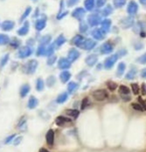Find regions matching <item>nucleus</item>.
Listing matches in <instances>:
<instances>
[{
    "label": "nucleus",
    "instance_id": "nucleus-1",
    "mask_svg": "<svg viewBox=\"0 0 146 152\" xmlns=\"http://www.w3.org/2000/svg\"><path fill=\"white\" fill-rule=\"evenodd\" d=\"M38 65H39V62L35 59L30 60L23 66V71L26 74H29V75L33 74L38 68Z\"/></svg>",
    "mask_w": 146,
    "mask_h": 152
},
{
    "label": "nucleus",
    "instance_id": "nucleus-2",
    "mask_svg": "<svg viewBox=\"0 0 146 152\" xmlns=\"http://www.w3.org/2000/svg\"><path fill=\"white\" fill-rule=\"evenodd\" d=\"M92 97L97 100V101H103L108 99L109 94L107 92V91L103 90V89H100V90H95L92 92Z\"/></svg>",
    "mask_w": 146,
    "mask_h": 152
},
{
    "label": "nucleus",
    "instance_id": "nucleus-3",
    "mask_svg": "<svg viewBox=\"0 0 146 152\" xmlns=\"http://www.w3.org/2000/svg\"><path fill=\"white\" fill-rule=\"evenodd\" d=\"M32 54V49L30 46H24V47H20L18 51V57L25 59L28 56H30Z\"/></svg>",
    "mask_w": 146,
    "mask_h": 152
},
{
    "label": "nucleus",
    "instance_id": "nucleus-4",
    "mask_svg": "<svg viewBox=\"0 0 146 152\" xmlns=\"http://www.w3.org/2000/svg\"><path fill=\"white\" fill-rule=\"evenodd\" d=\"M88 23L91 27H95L98 26L99 24L101 23V18L98 13H93L90 14L88 17Z\"/></svg>",
    "mask_w": 146,
    "mask_h": 152
},
{
    "label": "nucleus",
    "instance_id": "nucleus-5",
    "mask_svg": "<svg viewBox=\"0 0 146 152\" xmlns=\"http://www.w3.org/2000/svg\"><path fill=\"white\" fill-rule=\"evenodd\" d=\"M117 59H118L117 55H112L110 57H108L105 61H104V64H103L104 65V68H105L106 70L111 69L114 66V65H115V63L116 62Z\"/></svg>",
    "mask_w": 146,
    "mask_h": 152
},
{
    "label": "nucleus",
    "instance_id": "nucleus-6",
    "mask_svg": "<svg viewBox=\"0 0 146 152\" xmlns=\"http://www.w3.org/2000/svg\"><path fill=\"white\" fill-rule=\"evenodd\" d=\"M96 46V41H95L92 39H85L83 43L80 45V49H85V50H91Z\"/></svg>",
    "mask_w": 146,
    "mask_h": 152
},
{
    "label": "nucleus",
    "instance_id": "nucleus-7",
    "mask_svg": "<svg viewBox=\"0 0 146 152\" xmlns=\"http://www.w3.org/2000/svg\"><path fill=\"white\" fill-rule=\"evenodd\" d=\"M71 67V62H69V60L68 58H64L61 57L59 58V60L58 61V68L59 70H68Z\"/></svg>",
    "mask_w": 146,
    "mask_h": 152
},
{
    "label": "nucleus",
    "instance_id": "nucleus-8",
    "mask_svg": "<svg viewBox=\"0 0 146 152\" xmlns=\"http://www.w3.org/2000/svg\"><path fill=\"white\" fill-rule=\"evenodd\" d=\"M47 26V17L43 15L42 18H40L36 20L35 22V29L37 31H42Z\"/></svg>",
    "mask_w": 146,
    "mask_h": 152
},
{
    "label": "nucleus",
    "instance_id": "nucleus-9",
    "mask_svg": "<svg viewBox=\"0 0 146 152\" xmlns=\"http://www.w3.org/2000/svg\"><path fill=\"white\" fill-rule=\"evenodd\" d=\"M85 13H86V10H84V9L81 8V7H78V8H76V9H74V10L73 11L72 16H73L74 18H76V19L81 21L82 18H83V17L85 16Z\"/></svg>",
    "mask_w": 146,
    "mask_h": 152
},
{
    "label": "nucleus",
    "instance_id": "nucleus-10",
    "mask_svg": "<svg viewBox=\"0 0 146 152\" xmlns=\"http://www.w3.org/2000/svg\"><path fill=\"white\" fill-rule=\"evenodd\" d=\"M113 49H114V46L111 44L110 42H109V41H107V42H105V43H103V44L101 46V49H100L101 53L103 54V55H106V54L111 53V52L113 51Z\"/></svg>",
    "mask_w": 146,
    "mask_h": 152
},
{
    "label": "nucleus",
    "instance_id": "nucleus-11",
    "mask_svg": "<svg viewBox=\"0 0 146 152\" xmlns=\"http://www.w3.org/2000/svg\"><path fill=\"white\" fill-rule=\"evenodd\" d=\"M80 54L76 49H71L68 53V59L70 62H74L80 57Z\"/></svg>",
    "mask_w": 146,
    "mask_h": 152
},
{
    "label": "nucleus",
    "instance_id": "nucleus-12",
    "mask_svg": "<svg viewBox=\"0 0 146 152\" xmlns=\"http://www.w3.org/2000/svg\"><path fill=\"white\" fill-rule=\"evenodd\" d=\"M29 28H30V23L28 22V21H25V23L23 24V26L17 31V34L19 36H25L28 34Z\"/></svg>",
    "mask_w": 146,
    "mask_h": 152
},
{
    "label": "nucleus",
    "instance_id": "nucleus-13",
    "mask_svg": "<svg viewBox=\"0 0 146 152\" xmlns=\"http://www.w3.org/2000/svg\"><path fill=\"white\" fill-rule=\"evenodd\" d=\"M14 26H15V23L11 20H5L4 22L1 24V28L3 31H5V32H9L11 30H12L14 28Z\"/></svg>",
    "mask_w": 146,
    "mask_h": 152
},
{
    "label": "nucleus",
    "instance_id": "nucleus-14",
    "mask_svg": "<svg viewBox=\"0 0 146 152\" xmlns=\"http://www.w3.org/2000/svg\"><path fill=\"white\" fill-rule=\"evenodd\" d=\"M105 35H106V34L104 33L101 28H95L92 31L93 38H95V40H101L104 39Z\"/></svg>",
    "mask_w": 146,
    "mask_h": 152
},
{
    "label": "nucleus",
    "instance_id": "nucleus-15",
    "mask_svg": "<svg viewBox=\"0 0 146 152\" xmlns=\"http://www.w3.org/2000/svg\"><path fill=\"white\" fill-rule=\"evenodd\" d=\"M134 24V18L132 17H127L122 19L121 21V25L123 28H129L132 27Z\"/></svg>",
    "mask_w": 146,
    "mask_h": 152
},
{
    "label": "nucleus",
    "instance_id": "nucleus-16",
    "mask_svg": "<svg viewBox=\"0 0 146 152\" xmlns=\"http://www.w3.org/2000/svg\"><path fill=\"white\" fill-rule=\"evenodd\" d=\"M137 10H138V5L135 2V1H130L128 5V7H127V12L130 15H135L137 12Z\"/></svg>",
    "mask_w": 146,
    "mask_h": 152
},
{
    "label": "nucleus",
    "instance_id": "nucleus-17",
    "mask_svg": "<svg viewBox=\"0 0 146 152\" xmlns=\"http://www.w3.org/2000/svg\"><path fill=\"white\" fill-rule=\"evenodd\" d=\"M98 61V56L96 55H89L86 57L85 59V62L88 66L89 67H93L94 65H95V63Z\"/></svg>",
    "mask_w": 146,
    "mask_h": 152
},
{
    "label": "nucleus",
    "instance_id": "nucleus-18",
    "mask_svg": "<svg viewBox=\"0 0 146 152\" xmlns=\"http://www.w3.org/2000/svg\"><path fill=\"white\" fill-rule=\"evenodd\" d=\"M85 40V39H84V37H83L82 35H75L73 39H72V40H71V43L73 45H74V46H76V47H80V45L83 43V41Z\"/></svg>",
    "mask_w": 146,
    "mask_h": 152
},
{
    "label": "nucleus",
    "instance_id": "nucleus-19",
    "mask_svg": "<svg viewBox=\"0 0 146 152\" xmlns=\"http://www.w3.org/2000/svg\"><path fill=\"white\" fill-rule=\"evenodd\" d=\"M101 29L105 33V34H107L109 31H110V27H111V20L110 19H109V18H105L103 21H101Z\"/></svg>",
    "mask_w": 146,
    "mask_h": 152
},
{
    "label": "nucleus",
    "instance_id": "nucleus-20",
    "mask_svg": "<svg viewBox=\"0 0 146 152\" xmlns=\"http://www.w3.org/2000/svg\"><path fill=\"white\" fill-rule=\"evenodd\" d=\"M71 77V73L68 71H63L60 74H59V79L61 81V83L66 84L69 81Z\"/></svg>",
    "mask_w": 146,
    "mask_h": 152
},
{
    "label": "nucleus",
    "instance_id": "nucleus-21",
    "mask_svg": "<svg viewBox=\"0 0 146 152\" xmlns=\"http://www.w3.org/2000/svg\"><path fill=\"white\" fill-rule=\"evenodd\" d=\"M66 41H67V39L65 38V36H64L63 34H59V35L57 37V39L55 40V41H54V43H53V45H54V47H56V48H59V47H61L62 45H63Z\"/></svg>",
    "mask_w": 146,
    "mask_h": 152
},
{
    "label": "nucleus",
    "instance_id": "nucleus-22",
    "mask_svg": "<svg viewBox=\"0 0 146 152\" xmlns=\"http://www.w3.org/2000/svg\"><path fill=\"white\" fill-rule=\"evenodd\" d=\"M46 140L48 145L52 146L54 142V132L53 129H49L47 135H46Z\"/></svg>",
    "mask_w": 146,
    "mask_h": 152
},
{
    "label": "nucleus",
    "instance_id": "nucleus-23",
    "mask_svg": "<svg viewBox=\"0 0 146 152\" xmlns=\"http://www.w3.org/2000/svg\"><path fill=\"white\" fill-rule=\"evenodd\" d=\"M31 90V87L28 84H25L21 86V88H20V92H19V94H20V97L21 98H25L30 92Z\"/></svg>",
    "mask_w": 146,
    "mask_h": 152
},
{
    "label": "nucleus",
    "instance_id": "nucleus-24",
    "mask_svg": "<svg viewBox=\"0 0 146 152\" xmlns=\"http://www.w3.org/2000/svg\"><path fill=\"white\" fill-rule=\"evenodd\" d=\"M39 105V100L37 98L33 97V96H31L29 100H28V104H27V106L29 109H34L36 108Z\"/></svg>",
    "mask_w": 146,
    "mask_h": 152
},
{
    "label": "nucleus",
    "instance_id": "nucleus-25",
    "mask_svg": "<svg viewBox=\"0 0 146 152\" xmlns=\"http://www.w3.org/2000/svg\"><path fill=\"white\" fill-rule=\"evenodd\" d=\"M68 98V92H64L60 93L59 95H58V97H57V99H56V102H57L58 104H63V103H65V102L67 101Z\"/></svg>",
    "mask_w": 146,
    "mask_h": 152
},
{
    "label": "nucleus",
    "instance_id": "nucleus-26",
    "mask_svg": "<svg viewBox=\"0 0 146 152\" xmlns=\"http://www.w3.org/2000/svg\"><path fill=\"white\" fill-rule=\"evenodd\" d=\"M67 122H71V120L68 119V118L63 117V116H58L55 120V123L58 126H63Z\"/></svg>",
    "mask_w": 146,
    "mask_h": 152
},
{
    "label": "nucleus",
    "instance_id": "nucleus-27",
    "mask_svg": "<svg viewBox=\"0 0 146 152\" xmlns=\"http://www.w3.org/2000/svg\"><path fill=\"white\" fill-rule=\"evenodd\" d=\"M52 40V36L47 34V35H44L42 38L40 39V44L39 45H43V46H47L50 45Z\"/></svg>",
    "mask_w": 146,
    "mask_h": 152
},
{
    "label": "nucleus",
    "instance_id": "nucleus-28",
    "mask_svg": "<svg viewBox=\"0 0 146 152\" xmlns=\"http://www.w3.org/2000/svg\"><path fill=\"white\" fill-rule=\"evenodd\" d=\"M79 87V84L75 82H70L68 83V93L70 94H73Z\"/></svg>",
    "mask_w": 146,
    "mask_h": 152
},
{
    "label": "nucleus",
    "instance_id": "nucleus-29",
    "mask_svg": "<svg viewBox=\"0 0 146 152\" xmlns=\"http://www.w3.org/2000/svg\"><path fill=\"white\" fill-rule=\"evenodd\" d=\"M10 41H11V39L7 34H0V46L6 45L8 43H10Z\"/></svg>",
    "mask_w": 146,
    "mask_h": 152
},
{
    "label": "nucleus",
    "instance_id": "nucleus-30",
    "mask_svg": "<svg viewBox=\"0 0 146 152\" xmlns=\"http://www.w3.org/2000/svg\"><path fill=\"white\" fill-rule=\"evenodd\" d=\"M45 88V83L42 78H38L36 81V90L38 92H42Z\"/></svg>",
    "mask_w": 146,
    "mask_h": 152
},
{
    "label": "nucleus",
    "instance_id": "nucleus-31",
    "mask_svg": "<svg viewBox=\"0 0 146 152\" xmlns=\"http://www.w3.org/2000/svg\"><path fill=\"white\" fill-rule=\"evenodd\" d=\"M95 0H85L84 6L87 11H92L95 7Z\"/></svg>",
    "mask_w": 146,
    "mask_h": 152
},
{
    "label": "nucleus",
    "instance_id": "nucleus-32",
    "mask_svg": "<svg viewBox=\"0 0 146 152\" xmlns=\"http://www.w3.org/2000/svg\"><path fill=\"white\" fill-rule=\"evenodd\" d=\"M125 70H126V66H125V64L123 62H120L118 64V66H117V71H116V75L118 77H121L123 75Z\"/></svg>",
    "mask_w": 146,
    "mask_h": 152
},
{
    "label": "nucleus",
    "instance_id": "nucleus-33",
    "mask_svg": "<svg viewBox=\"0 0 146 152\" xmlns=\"http://www.w3.org/2000/svg\"><path fill=\"white\" fill-rule=\"evenodd\" d=\"M66 114L68 115V116L73 117L74 119H76L79 116L80 112L76 109H68V110H66Z\"/></svg>",
    "mask_w": 146,
    "mask_h": 152
},
{
    "label": "nucleus",
    "instance_id": "nucleus-34",
    "mask_svg": "<svg viewBox=\"0 0 146 152\" xmlns=\"http://www.w3.org/2000/svg\"><path fill=\"white\" fill-rule=\"evenodd\" d=\"M9 54H6L0 58V68H4L9 61Z\"/></svg>",
    "mask_w": 146,
    "mask_h": 152
},
{
    "label": "nucleus",
    "instance_id": "nucleus-35",
    "mask_svg": "<svg viewBox=\"0 0 146 152\" xmlns=\"http://www.w3.org/2000/svg\"><path fill=\"white\" fill-rule=\"evenodd\" d=\"M113 12V9H112V6L110 5H108L107 6H105V8H104L102 10V16L104 17H107L109 15H110L111 13Z\"/></svg>",
    "mask_w": 146,
    "mask_h": 152
},
{
    "label": "nucleus",
    "instance_id": "nucleus-36",
    "mask_svg": "<svg viewBox=\"0 0 146 152\" xmlns=\"http://www.w3.org/2000/svg\"><path fill=\"white\" fill-rule=\"evenodd\" d=\"M31 12H32V7H31V6H28V7L25 10V12H24V13L22 14L21 18H20V20H19L20 22H23V21L30 15Z\"/></svg>",
    "mask_w": 146,
    "mask_h": 152
},
{
    "label": "nucleus",
    "instance_id": "nucleus-37",
    "mask_svg": "<svg viewBox=\"0 0 146 152\" xmlns=\"http://www.w3.org/2000/svg\"><path fill=\"white\" fill-rule=\"evenodd\" d=\"M46 46H43V45H39V48L37 49V51H36V54L38 56H41V55H46Z\"/></svg>",
    "mask_w": 146,
    "mask_h": 152
},
{
    "label": "nucleus",
    "instance_id": "nucleus-38",
    "mask_svg": "<svg viewBox=\"0 0 146 152\" xmlns=\"http://www.w3.org/2000/svg\"><path fill=\"white\" fill-rule=\"evenodd\" d=\"M54 50H55V47H54V45L53 44H50L47 48V49H46V56H51V55H53V53H54Z\"/></svg>",
    "mask_w": 146,
    "mask_h": 152
},
{
    "label": "nucleus",
    "instance_id": "nucleus-39",
    "mask_svg": "<svg viewBox=\"0 0 146 152\" xmlns=\"http://www.w3.org/2000/svg\"><path fill=\"white\" fill-rule=\"evenodd\" d=\"M136 75H137V70H136V69H131V70L126 74V76H125V78L128 79V80H131V79L135 78Z\"/></svg>",
    "mask_w": 146,
    "mask_h": 152
},
{
    "label": "nucleus",
    "instance_id": "nucleus-40",
    "mask_svg": "<svg viewBox=\"0 0 146 152\" xmlns=\"http://www.w3.org/2000/svg\"><path fill=\"white\" fill-rule=\"evenodd\" d=\"M119 92L122 95H128L130 93V89L127 87V86H125V85H120L119 86Z\"/></svg>",
    "mask_w": 146,
    "mask_h": 152
},
{
    "label": "nucleus",
    "instance_id": "nucleus-41",
    "mask_svg": "<svg viewBox=\"0 0 146 152\" xmlns=\"http://www.w3.org/2000/svg\"><path fill=\"white\" fill-rule=\"evenodd\" d=\"M113 4L116 8H121L126 4V0H113Z\"/></svg>",
    "mask_w": 146,
    "mask_h": 152
},
{
    "label": "nucleus",
    "instance_id": "nucleus-42",
    "mask_svg": "<svg viewBox=\"0 0 146 152\" xmlns=\"http://www.w3.org/2000/svg\"><path fill=\"white\" fill-rule=\"evenodd\" d=\"M88 28H89V27H88V25L85 23V22H83V21H80V27H79V30H80V33H86L87 31H88Z\"/></svg>",
    "mask_w": 146,
    "mask_h": 152
},
{
    "label": "nucleus",
    "instance_id": "nucleus-43",
    "mask_svg": "<svg viewBox=\"0 0 146 152\" xmlns=\"http://www.w3.org/2000/svg\"><path fill=\"white\" fill-rule=\"evenodd\" d=\"M10 45H11L12 48H14V49H18V48H19V46H20V40H18V39H16V38H14L12 40L10 41Z\"/></svg>",
    "mask_w": 146,
    "mask_h": 152
},
{
    "label": "nucleus",
    "instance_id": "nucleus-44",
    "mask_svg": "<svg viewBox=\"0 0 146 152\" xmlns=\"http://www.w3.org/2000/svg\"><path fill=\"white\" fill-rule=\"evenodd\" d=\"M56 83V79L53 76H50L47 79V84L48 87H52V86L54 85V84Z\"/></svg>",
    "mask_w": 146,
    "mask_h": 152
},
{
    "label": "nucleus",
    "instance_id": "nucleus-45",
    "mask_svg": "<svg viewBox=\"0 0 146 152\" xmlns=\"http://www.w3.org/2000/svg\"><path fill=\"white\" fill-rule=\"evenodd\" d=\"M107 87H108V89H109L110 91L113 92V91H115V90L117 88V84H116L115 82L110 81V82L107 83Z\"/></svg>",
    "mask_w": 146,
    "mask_h": 152
},
{
    "label": "nucleus",
    "instance_id": "nucleus-46",
    "mask_svg": "<svg viewBox=\"0 0 146 152\" xmlns=\"http://www.w3.org/2000/svg\"><path fill=\"white\" fill-rule=\"evenodd\" d=\"M89 105V98L86 97V98L83 99V100H82V102H81L80 109H81V110H84Z\"/></svg>",
    "mask_w": 146,
    "mask_h": 152
},
{
    "label": "nucleus",
    "instance_id": "nucleus-47",
    "mask_svg": "<svg viewBox=\"0 0 146 152\" xmlns=\"http://www.w3.org/2000/svg\"><path fill=\"white\" fill-rule=\"evenodd\" d=\"M56 60H57V57H56V55H51V56H49L48 57V59H47V65H53L55 62H56Z\"/></svg>",
    "mask_w": 146,
    "mask_h": 152
},
{
    "label": "nucleus",
    "instance_id": "nucleus-48",
    "mask_svg": "<svg viewBox=\"0 0 146 152\" xmlns=\"http://www.w3.org/2000/svg\"><path fill=\"white\" fill-rule=\"evenodd\" d=\"M131 90L133 92V93L135 95H137L139 93V86L137 84L134 83V84H131Z\"/></svg>",
    "mask_w": 146,
    "mask_h": 152
},
{
    "label": "nucleus",
    "instance_id": "nucleus-49",
    "mask_svg": "<svg viewBox=\"0 0 146 152\" xmlns=\"http://www.w3.org/2000/svg\"><path fill=\"white\" fill-rule=\"evenodd\" d=\"M131 107L133 108V109L137 110V111H140V112H143V111H144L143 108V106H142L140 104H137V103H133V104L131 105Z\"/></svg>",
    "mask_w": 146,
    "mask_h": 152
},
{
    "label": "nucleus",
    "instance_id": "nucleus-50",
    "mask_svg": "<svg viewBox=\"0 0 146 152\" xmlns=\"http://www.w3.org/2000/svg\"><path fill=\"white\" fill-rule=\"evenodd\" d=\"M137 62L138 63H141V64H146V53L142 55L140 57H138L137 59Z\"/></svg>",
    "mask_w": 146,
    "mask_h": 152
},
{
    "label": "nucleus",
    "instance_id": "nucleus-51",
    "mask_svg": "<svg viewBox=\"0 0 146 152\" xmlns=\"http://www.w3.org/2000/svg\"><path fill=\"white\" fill-rule=\"evenodd\" d=\"M80 0H68V7H72L74 5H75Z\"/></svg>",
    "mask_w": 146,
    "mask_h": 152
},
{
    "label": "nucleus",
    "instance_id": "nucleus-52",
    "mask_svg": "<svg viewBox=\"0 0 146 152\" xmlns=\"http://www.w3.org/2000/svg\"><path fill=\"white\" fill-rule=\"evenodd\" d=\"M106 3V0H96V6L98 8L102 7Z\"/></svg>",
    "mask_w": 146,
    "mask_h": 152
},
{
    "label": "nucleus",
    "instance_id": "nucleus-53",
    "mask_svg": "<svg viewBox=\"0 0 146 152\" xmlns=\"http://www.w3.org/2000/svg\"><path fill=\"white\" fill-rule=\"evenodd\" d=\"M26 120L25 119V117H23L21 120L19 121V123L18 124V127H21L22 128V127H24L25 125H26Z\"/></svg>",
    "mask_w": 146,
    "mask_h": 152
},
{
    "label": "nucleus",
    "instance_id": "nucleus-54",
    "mask_svg": "<svg viewBox=\"0 0 146 152\" xmlns=\"http://www.w3.org/2000/svg\"><path fill=\"white\" fill-rule=\"evenodd\" d=\"M15 136H16V135L14 134V135H11V136H8L6 139H5V144H7V143H9V142H11L14 138H15Z\"/></svg>",
    "mask_w": 146,
    "mask_h": 152
},
{
    "label": "nucleus",
    "instance_id": "nucleus-55",
    "mask_svg": "<svg viewBox=\"0 0 146 152\" xmlns=\"http://www.w3.org/2000/svg\"><path fill=\"white\" fill-rule=\"evenodd\" d=\"M138 101H139V103H140V105L143 106V110H146V103H145V101H143V99L141 98V97H138Z\"/></svg>",
    "mask_w": 146,
    "mask_h": 152
},
{
    "label": "nucleus",
    "instance_id": "nucleus-56",
    "mask_svg": "<svg viewBox=\"0 0 146 152\" xmlns=\"http://www.w3.org/2000/svg\"><path fill=\"white\" fill-rule=\"evenodd\" d=\"M22 139H23V137L22 136H18V137H17L16 139L14 138V142H13V144L14 145H18L19 143H20V142H21L22 141Z\"/></svg>",
    "mask_w": 146,
    "mask_h": 152
},
{
    "label": "nucleus",
    "instance_id": "nucleus-57",
    "mask_svg": "<svg viewBox=\"0 0 146 152\" xmlns=\"http://www.w3.org/2000/svg\"><path fill=\"white\" fill-rule=\"evenodd\" d=\"M141 92H142V94L143 96L146 95V85H145V84H142V86H141Z\"/></svg>",
    "mask_w": 146,
    "mask_h": 152
},
{
    "label": "nucleus",
    "instance_id": "nucleus-58",
    "mask_svg": "<svg viewBox=\"0 0 146 152\" xmlns=\"http://www.w3.org/2000/svg\"><path fill=\"white\" fill-rule=\"evenodd\" d=\"M68 12H63V13H62V12H60V13H59V14H58V16H57V18H58V19H61L62 18H64L66 15H68Z\"/></svg>",
    "mask_w": 146,
    "mask_h": 152
},
{
    "label": "nucleus",
    "instance_id": "nucleus-59",
    "mask_svg": "<svg viewBox=\"0 0 146 152\" xmlns=\"http://www.w3.org/2000/svg\"><path fill=\"white\" fill-rule=\"evenodd\" d=\"M122 99L124 100V101H130V96H128V97H126V95H124V96H122Z\"/></svg>",
    "mask_w": 146,
    "mask_h": 152
},
{
    "label": "nucleus",
    "instance_id": "nucleus-60",
    "mask_svg": "<svg viewBox=\"0 0 146 152\" xmlns=\"http://www.w3.org/2000/svg\"><path fill=\"white\" fill-rule=\"evenodd\" d=\"M141 75L143 78H146V69H143L141 72Z\"/></svg>",
    "mask_w": 146,
    "mask_h": 152
},
{
    "label": "nucleus",
    "instance_id": "nucleus-61",
    "mask_svg": "<svg viewBox=\"0 0 146 152\" xmlns=\"http://www.w3.org/2000/svg\"><path fill=\"white\" fill-rule=\"evenodd\" d=\"M139 1H140V3H141L143 5L146 6V0H139Z\"/></svg>",
    "mask_w": 146,
    "mask_h": 152
},
{
    "label": "nucleus",
    "instance_id": "nucleus-62",
    "mask_svg": "<svg viewBox=\"0 0 146 152\" xmlns=\"http://www.w3.org/2000/svg\"><path fill=\"white\" fill-rule=\"evenodd\" d=\"M39 152H49L47 149H44V148H42V149H39Z\"/></svg>",
    "mask_w": 146,
    "mask_h": 152
},
{
    "label": "nucleus",
    "instance_id": "nucleus-63",
    "mask_svg": "<svg viewBox=\"0 0 146 152\" xmlns=\"http://www.w3.org/2000/svg\"><path fill=\"white\" fill-rule=\"evenodd\" d=\"M38 15H39V9L37 8V9H36V13H34L33 17H34V18H37V17H38Z\"/></svg>",
    "mask_w": 146,
    "mask_h": 152
},
{
    "label": "nucleus",
    "instance_id": "nucleus-64",
    "mask_svg": "<svg viewBox=\"0 0 146 152\" xmlns=\"http://www.w3.org/2000/svg\"><path fill=\"white\" fill-rule=\"evenodd\" d=\"M145 103H146V101H145Z\"/></svg>",
    "mask_w": 146,
    "mask_h": 152
}]
</instances>
